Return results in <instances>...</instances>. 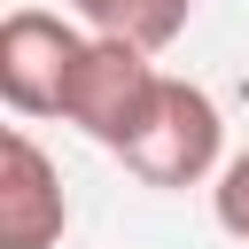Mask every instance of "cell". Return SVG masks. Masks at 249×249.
<instances>
[{"instance_id": "1", "label": "cell", "mask_w": 249, "mask_h": 249, "mask_svg": "<svg viewBox=\"0 0 249 249\" xmlns=\"http://www.w3.org/2000/svg\"><path fill=\"white\" fill-rule=\"evenodd\" d=\"M156 93H163V70L148 62V47L86 31V47L70 62V86H62V117L86 140H101L109 156H124L140 140V124L156 117Z\"/></svg>"}, {"instance_id": "2", "label": "cell", "mask_w": 249, "mask_h": 249, "mask_svg": "<svg viewBox=\"0 0 249 249\" xmlns=\"http://www.w3.org/2000/svg\"><path fill=\"white\" fill-rule=\"evenodd\" d=\"M218 148H226V117L202 86L187 78H163L156 93V117L140 124V140L124 148V163L148 179V187H202L218 171Z\"/></svg>"}, {"instance_id": "3", "label": "cell", "mask_w": 249, "mask_h": 249, "mask_svg": "<svg viewBox=\"0 0 249 249\" xmlns=\"http://www.w3.org/2000/svg\"><path fill=\"white\" fill-rule=\"evenodd\" d=\"M86 31H70L47 8H8L0 23V101L16 117H62V86L78 62Z\"/></svg>"}, {"instance_id": "4", "label": "cell", "mask_w": 249, "mask_h": 249, "mask_svg": "<svg viewBox=\"0 0 249 249\" xmlns=\"http://www.w3.org/2000/svg\"><path fill=\"white\" fill-rule=\"evenodd\" d=\"M62 226H70V202H62L54 156L23 124H8V140H0V249H54Z\"/></svg>"}, {"instance_id": "5", "label": "cell", "mask_w": 249, "mask_h": 249, "mask_svg": "<svg viewBox=\"0 0 249 249\" xmlns=\"http://www.w3.org/2000/svg\"><path fill=\"white\" fill-rule=\"evenodd\" d=\"M70 8H78L86 31L132 39V47H148V54H163V47L187 31V16H195V0H70Z\"/></svg>"}, {"instance_id": "6", "label": "cell", "mask_w": 249, "mask_h": 249, "mask_svg": "<svg viewBox=\"0 0 249 249\" xmlns=\"http://www.w3.org/2000/svg\"><path fill=\"white\" fill-rule=\"evenodd\" d=\"M210 210H218V226H226L233 241H249V148L218 163V187H210Z\"/></svg>"}]
</instances>
